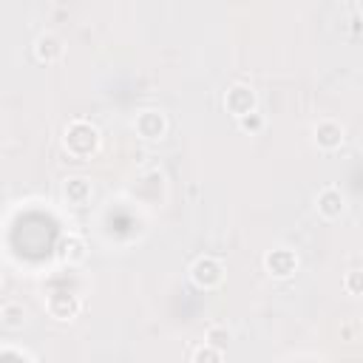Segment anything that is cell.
Instances as JSON below:
<instances>
[{"instance_id": "obj_7", "label": "cell", "mask_w": 363, "mask_h": 363, "mask_svg": "<svg viewBox=\"0 0 363 363\" xmlns=\"http://www.w3.org/2000/svg\"><path fill=\"white\" fill-rule=\"evenodd\" d=\"M315 207H318V213H320L323 218L335 221V218L343 216L346 201H343V193H340L337 187H323V190L318 193V199H315Z\"/></svg>"}, {"instance_id": "obj_15", "label": "cell", "mask_w": 363, "mask_h": 363, "mask_svg": "<svg viewBox=\"0 0 363 363\" xmlns=\"http://www.w3.org/2000/svg\"><path fill=\"white\" fill-rule=\"evenodd\" d=\"M233 335H230V329L227 326H210L207 332H204V343H210V346H227V340H230Z\"/></svg>"}, {"instance_id": "obj_3", "label": "cell", "mask_w": 363, "mask_h": 363, "mask_svg": "<svg viewBox=\"0 0 363 363\" xmlns=\"http://www.w3.org/2000/svg\"><path fill=\"white\" fill-rule=\"evenodd\" d=\"M255 91L250 88V85H241V82H235V85H230L227 88V94H224V108L233 113V116H241V113H250V111H255Z\"/></svg>"}, {"instance_id": "obj_5", "label": "cell", "mask_w": 363, "mask_h": 363, "mask_svg": "<svg viewBox=\"0 0 363 363\" xmlns=\"http://www.w3.org/2000/svg\"><path fill=\"white\" fill-rule=\"evenodd\" d=\"M264 267L275 278H289L298 269V255L292 250H286V247H278V250H272V252L264 255Z\"/></svg>"}, {"instance_id": "obj_10", "label": "cell", "mask_w": 363, "mask_h": 363, "mask_svg": "<svg viewBox=\"0 0 363 363\" xmlns=\"http://www.w3.org/2000/svg\"><path fill=\"white\" fill-rule=\"evenodd\" d=\"M62 196L68 199V204H85L88 199H91V182L85 179V176H74V179H68L65 184H62Z\"/></svg>"}, {"instance_id": "obj_9", "label": "cell", "mask_w": 363, "mask_h": 363, "mask_svg": "<svg viewBox=\"0 0 363 363\" xmlns=\"http://www.w3.org/2000/svg\"><path fill=\"white\" fill-rule=\"evenodd\" d=\"M315 145L320 150H337L343 145V128L332 119H323L315 125Z\"/></svg>"}, {"instance_id": "obj_1", "label": "cell", "mask_w": 363, "mask_h": 363, "mask_svg": "<svg viewBox=\"0 0 363 363\" xmlns=\"http://www.w3.org/2000/svg\"><path fill=\"white\" fill-rule=\"evenodd\" d=\"M62 145L71 156L77 159H88L91 153H96L99 147V130L85 122V119H74L68 128H65V136H62Z\"/></svg>"}, {"instance_id": "obj_13", "label": "cell", "mask_w": 363, "mask_h": 363, "mask_svg": "<svg viewBox=\"0 0 363 363\" xmlns=\"http://www.w3.org/2000/svg\"><path fill=\"white\" fill-rule=\"evenodd\" d=\"M238 119V128L244 130V133H261L264 130V113H258V111H250V113H241V116H235Z\"/></svg>"}, {"instance_id": "obj_14", "label": "cell", "mask_w": 363, "mask_h": 363, "mask_svg": "<svg viewBox=\"0 0 363 363\" xmlns=\"http://www.w3.org/2000/svg\"><path fill=\"white\" fill-rule=\"evenodd\" d=\"M190 360H193V363H201V360H213V363H221V360H224V352H221L218 346H210V343H204L201 349L190 352Z\"/></svg>"}, {"instance_id": "obj_18", "label": "cell", "mask_w": 363, "mask_h": 363, "mask_svg": "<svg viewBox=\"0 0 363 363\" xmlns=\"http://www.w3.org/2000/svg\"><path fill=\"white\" fill-rule=\"evenodd\" d=\"M0 284H3V275H0Z\"/></svg>"}, {"instance_id": "obj_17", "label": "cell", "mask_w": 363, "mask_h": 363, "mask_svg": "<svg viewBox=\"0 0 363 363\" xmlns=\"http://www.w3.org/2000/svg\"><path fill=\"white\" fill-rule=\"evenodd\" d=\"M6 357H14V360H34V354L26 352V349H0V360H6Z\"/></svg>"}, {"instance_id": "obj_16", "label": "cell", "mask_w": 363, "mask_h": 363, "mask_svg": "<svg viewBox=\"0 0 363 363\" xmlns=\"http://www.w3.org/2000/svg\"><path fill=\"white\" fill-rule=\"evenodd\" d=\"M346 289H349V295H360L363 284H360V272H357V269H352V272L346 275Z\"/></svg>"}, {"instance_id": "obj_12", "label": "cell", "mask_w": 363, "mask_h": 363, "mask_svg": "<svg viewBox=\"0 0 363 363\" xmlns=\"http://www.w3.org/2000/svg\"><path fill=\"white\" fill-rule=\"evenodd\" d=\"M0 323L6 326V329H23L26 326V306L23 303H3V309H0Z\"/></svg>"}, {"instance_id": "obj_4", "label": "cell", "mask_w": 363, "mask_h": 363, "mask_svg": "<svg viewBox=\"0 0 363 363\" xmlns=\"http://www.w3.org/2000/svg\"><path fill=\"white\" fill-rule=\"evenodd\" d=\"M133 128H136V133H139L142 139H162V136H164V130H167V119H164V113H162V111L147 108V111L136 113Z\"/></svg>"}, {"instance_id": "obj_11", "label": "cell", "mask_w": 363, "mask_h": 363, "mask_svg": "<svg viewBox=\"0 0 363 363\" xmlns=\"http://www.w3.org/2000/svg\"><path fill=\"white\" fill-rule=\"evenodd\" d=\"M57 252L65 264H79L85 258V241L79 235H65V238H60Z\"/></svg>"}, {"instance_id": "obj_8", "label": "cell", "mask_w": 363, "mask_h": 363, "mask_svg": "<svg viewBox=\"0 0 363 363\" xmlns=\"http://www.w3.org/2000/svg\"><path fill=\"white\" fill-rule=\"evenodd\" d=\"M62 54H65V43L57 34H51V31L40 34L34 40V57L40 62H57V60H62Z\"/></svg>"}, {"instance_id": "obj_6", "label": "cell", "mask_w": 363, "mask_h": 363, "mask_svg": "<svg viewBox=\"0 0 363 363\" xmlns=\"http://www.w3.org/2000/svg\"><path fill=\"white\" fill-rule=\"evenodd\" d=\"M45 309H48L51 318H57V320H71V318H77V312H79V298L71 295V292H51L48 301H45Z\"/></svg>"}, {"instance_id": "obj_2", "label": "cell", "mask_w": 363, "mask_h": 363, "mask_svg": "<svg viewBox=\"0 0 363 363\" xmlns=\"http://www.w3.org/2000/svg\"><path fill=\"white\" fill-rule=\"evenodd\" d=\"M190 278H193V284L201 286V289H216V286L224 281V267H221L218 258H213V255H201V258L193 261V267H190Z\"/></svg>"}]
</instances>
